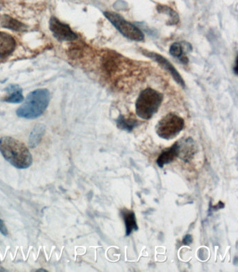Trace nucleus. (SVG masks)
<instances>
[{"mask_svg":"<svg viewBox=\"0 0 238 272\" xmlns=\"http://www.w3.org/2000/svg\"><path fill=\"white\" fill-rule=\"evenodd\" d=\"M162 94L152 88L142 90L136 103V111L139 118L149 120L158 111L163 102Z\"/></svg>","mask_w":238,"mask_h":272,"instance_id":"7ed1b4c3","label":"nucleus"},{"mask_svg":"<svg viewBox=\"0 0 238 272\" xmlns=\"http://www.w3.org/2000/svg\"><path fill=\"white\" fill-rule=\"evenodd\" d=\"M121 213L125 223L126 235L129 236L133 231H137L139 229L135 213L132 210L126 209L121 210Z\"/></svg>","mask_w":238,"mask_h":272,"instance_id":"9b49d317","label":"nucleus"},{"mask_svg":"<svg viewBox=\"0 0 238 272\" xmlns=\"http://www.w3.org/2000/svg\"><path fill=\"white\" fill-rule=\"evenodd\" d=\"M0 23L3 27L14 31L23 32L27 30V27L18 20L13 19L9 16H3L1 17Z\"/></svg>","mask_w":238,"mask_h":272,"instance_id":"f8f14e48","label":"nucleus"},{"mask_svg":"<svg viewBox=\"0 0 238 272\" xmlns=\"http://www.w3.org/2000/svg\"><path fill=\"white\" fill-rule=\"evenodd\" d=\"M158 10L159 12L164 13L170 16L171 19V24L178 23L179 18H178V14L172 9H170L168 6H159L158 7Z\"/></svg>","mask_w":238,"mask_h":272,"instance_id":"f3484780","label":"nucleus"},{"mask_svg":"<svg viewBox=\"0 0 238 272\" xmlns=\"http://www.w3.org/2000/svg\"><path fill=\"white\" fill-rule=\"evenodd\" d=\"M7 95L1 101L8 103H20L23 101L22 88L18 85H10L6 88Z\"/></svg>","mask_w":238,"mask_h":272,"instance_id":"9d476101","label":"nucleus"},{"mask_svg":"<svg viewBox=\"0 0 238 272\" xmlns=\"http://www.w3.org/2000/svg\"><path fill=\"white\" fill-rule=\"evenodd\" d=\"M182 53V48L180 43H174L171 45V48H170V53H171V56L180 58L182 62L187 63L188 62L187 58L183 56Z\"/></svg>","mask_w":238,"mask_h":272,"instance_id":"dca6fc26","label":"nucleus"},{"mask_svg":"<svg viewBox=\"0 0 238 272\" xmlns=\"http://www.w3.org/2000/svg\"><path fill=\"white\" fill-rule=\"evenodd\" d=\"M182 153V158L184 161H189L194 154V144L192 139L186 141L184 148L179 145V153Z\"/></svg>","mask_w":238,"mask_h":272,"instance_id":"2eb2a0df","label":"nucleus"},{"mask_svg":"<svg viewBox=\"0 0 238 272\" xmlns=\"http://www.w3.org/2000/svg\"><path fill=\"white\" fill-rule=\"evenodd\" d=\"M118 127L119 129H124V130L130 131L133 130L134 127H137L139 125V122L135 119L132 118H126L124 116H120L117 121Z\"/></svg>","mask_w":238,"mask_h":272,"instance_id":"4468645a","label":"nucleus"},{"mask_svg":"<svg viewBox=\"0 0 238 272\" xmlns=\"http://www.w3.org/2000/svg\"><path fill=\"white\" fill-rule=\"evenodd\" d=\"M15 39L9 34L0 32V58L9 56L15 50Z\"/></svg>","mask_w":238,"mask_h":272,"instance_id":"6e6552de","label":"nucleus"},{"mask_svg":"<svg viewBox=\"0 0 238 272\" xmlns=\"http://www.w3.org/2000/svg\"><path fill=\"white\" fill-rule=\"evenodd\" d=\"M0 152L5 160L18 169H27L33 161L25 144L13 137L0 138Z\"/></svg>","mask_w":238,"mask_h":272,"instance_id":"f257e3e1","label":"nucleus"},{"mask_svg":"<svg viewBox=\"0 0 238 272\" xmlns=\"http://www.w3.org/2000/svg\"><path fill=\"white\" fill-rule=\"evenodd\" d=\"M179 144L176 142L172 146L163 150L157 160V165L159 167L163 168L165 165L169 164L176 157L179 156Z\"/></svg>","mask_w":238,"mask_h":272,"instance_id":"1a4fd4ad","label":"nucleus"},{"mask_svg":"<svg viewBox=\"0 0 238 272\" xmlns=\"http://www.w3.org/2000/svg\"><path fill=\"white\" fill-rule=\"evenodd\" d=\"M193 241L192 236L189 235V234H187L184 236V239H183L182 242L184 245H189V244H192Z\"/></svg>","mask_w":238,"mask_h":272,"instance_id":"6ab92c4d","label":"nucleus"},{"mask_svg":"<svg viewBox=\"0 0 238 272\" xmlns=\"http://www.w3.org/2000/svg\"><path fill=\"white\" fill-rule=\"evenodd\" d=\"M144 54H145V56L149 57V58L156 61L161 67L166 69V70L172 75L173 79H175V81H176L178 84H179V85H182V86H184V80H183L180 74H179V73L176 70L174 66H173L166 58L161 56V55L157 54L156 53H152V52L150 51L144 52Z\"/></svg>","mask_w":238,"mask_h":272,"instance_id":"0eeeda50","label":"nucleus"},{"mask_svg":"<svg viewBox=\"0 0 238 272\" xmlns=\"http://www.w3.org/2000/svg\"><path fill=\"white\" fill-rule=\"evenodd\" d=\"M50 92L45 88L37 89L29 94L25 102L16 111L17 116L27 119L40 117L50 103Z\"/></svg>","mask_w":238,"mask_h":272,"instance_id":"f03ea898","label":"nucleus"},{"mask_svg":"<svg viewBox=\"0 0 238 272\" xmlns=\"http://www.w3.org/2000/svg\"><path fill=\"white\" fill-rule=\"evenodd\" d=\"M0 232L4 236L8 234L7 228H6L5 225L4 224L1 219H0Z\"/></svg>","mask_w":238,"mask_h":272,"instance_id":"a211bd4d","label":"nucleus"},{"mask_svg":"<svg viewBox=\"0 0 238 272\" xmlns=\"http://www.w3.org/2000/svg\"><path fill=\"white\" fill-rule=\"evenodd\" d=\"M104 16L124 37L136 42H140L144 40L143 33L140 31V29L128 22L119 14L113 12H105Z\"/></svg>","mask_w":238,"mask_h":272,"instance_id":"39448f33","label":"nucleus"},{"mask_svg":"<svg viewBox=\"0 0 238 272\" xmlns=\"http://www.w3.org/2000/svg\"><path fill=\"white\" fill-rule=\"evenodd\" d=\"M184 127L182 118L175 113H168L157 124V133L161 138L170 140L180 133Z\"/></svg>","mask_w":238,"mask_h":272,"instance_id":"20e7f679","label":"nucleus"},{"mask_svg":"<svg viewBox=\"0 0 238 272\" xmlns=\"http://www.w3.org/2000/svg\"><path fill=\"white\" fill-rule=\"evenodd\" d=\"M46 132V127L43 124H38L35 126L29 137V145L34 148L41 142L42 137Z\"/></svg>","mask_w":238,"mask_h":272,"instance_id":"ddd939ff","label":"nucleus"},{"mask_svg":"<svg viewBox=\"0 0 238 272\" xmlns=\"http://www.w3.org/2000/svg\"><path fill=\"white\" fill-rule=\"evenodd\" d=\"M50 29L53 36L60 42L74 41L78 38L76 33L66 24L63 23L56 17L50 20Z\"/></svg>","mask_w":238,"mask_h":272,"instance_id":"423d86ee","label":"nucleus"}]
</instances>
